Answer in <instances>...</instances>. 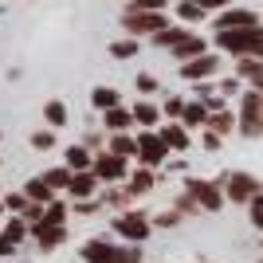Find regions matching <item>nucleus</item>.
I'll return each mask as SVG.
<instances>
[{"mask_svg":"<svg viewBox=\"0 0 263 263\" xmlns=\"http://www.w3.org/2000/svg\"><path fill=\"white\" fill-rule=\"evenodd\" d=\"M216 47L236 55V59H263V24L259 28H236V32H216Z\"/></svg>","mask_w":263,"mask_h":263,"instance_id":"1","label":"nucleus"},{"mask_svg":"<svg viewBox=\"0 0 263 263\" xmlns=\"http://www.w3.org/2000/svg\"><path fill=\"white\" fill-rule=\"evenodd\" d=\"M240 134L243 138L263 134V90H248L240 99Z\"/></svg>","mask_w":263,"mask_h":263,"instance_id":"2","label":"nucleus"},{"mask_svg":"<svg viewBox=\"0 0 263 263\" xmlns=\"http://www.w3.org/2000/svg\"><path fill=\"white\" fill-rule=\"evenodd\" d=\"M122 24H126V32H165V16L161 12H138V8H126V16H122Z\"/></svg>","mask_w":263,"mask_h":263,"instance_id":"3","label":"nucleus"},{"mask_svg":"<svg viewBox=\"0 0 263 263\" xmlns=\"http://www.w3.org/2000/svg\"><path fill=\"white\" fill-rule=\"evenodd\" d=\"M83 259H90V263H138V252H118V248L95 240L83 248Z\"/></svg>","mask_w":263,"mask_h":263,"instance_id":"4","label":"nucleus"},{"mask_svg":"<svg viewBox=\"0 0 263 263\" xmlns=\"http://www.w3.org/2000/svg\"><path fill=\"white\" fill-rule=\"evenodd\" d=\"M236 28H259V16L252 8H224L216 16V32H236Z\"/></svg>","mask_w":263,"mask_h":263,"instance_id":"5","label":"nucleus"},{"mask_svg":"<svg viewBox=\"0 0 263 263\" xmlns=\"http://www.w3.org/2000/svg\"><path fill=\"white\" fill-rule=\"evenodd\" d=\"M224 193H228L232 200H255L263 189H259V181H255L252 173H232L228 185H224Z\"/></svg>","mask_w":263,"mask_h":263,"instance_id":"6","label":"nucleus"},{"mask_svg":"<svg viewBox=\"0 0 263 263\" xmlns=\"http://www.w3.org/2000/svg\"><path fill=\"white\" fill-rule=\"evenodd\" d=\"M216 71H220V59H216V55H200V59H193V63H181V75L193 79V83L216 75Z\"/></svg>","mask_w":263,"mask_h":263,"instance_id":"7","label":"nucleus"},{"mask_svg":"<svg viewBox=\"0 0 263 263\" xmlns=\"http://www.w3.org/2000/svg\"><path fill=\"white\" fill-rule=\"evenodd\" d=\"M189 197H197L200 204H204V209H212V212L224 204V197H220V189L212 185V181H189Z\"/></svg>","mask_w":263,"mask_h":263,"instance_id":"8","label":"nucleus"},{"mask_svg":"<svg viewBox=\"0 0 263 263\" xmlns=\"http://www.w3.org/2000/svg\"><path fill=\"white\" fill-rule=\"evenodd\" d=\"M173 55L181 59V63H193V59H200V55H209V51H204V40H200V35H193V32H189L185 40H181V44L173 47Z\"/></svg>","mask_w":263,"mask_h":263,"instance_id":"9","label":"nucleus"},{"mask_svg":"<svg viewBox=\"0 0 263 263\" xmlns=\"http://www.w3.org/2000/svg\"><path fill=\"white\" fill-rule=\"evenodd\" d=\"M236 75L248 79L252 90H263V59H240V63H236Z\"/></svg>","mask_w":263,"mask_h":263,"instance_id":"10","label":"nucleus"},{"mask_svg":"<svg viewBox=\"0 0 263 263\" xmlns=\"http://www.w3.org/2000/svg\"><path fill=\"white\" fill-rule=\"evenodd\" d=\"M138 149H142V157L149 165H157V161H161V154H165V142H161V138H154V134H142V138H138Z\"/></svg>","mask_w":263,"mask_h":263,"instance_id":"11","label":"nucleus"},{"mask_svg":"<svg viewBox=\"0 0 263 263\" xmlns=\"http://www.w3.org/2000/svg\"><path fill=\"white\" fill-rule=\"evenodd\" d=\"M95 173H99V177H106V181H114V177H122V173H126V165H122V157L118 154H102L99 157V161H95Z\"/></svg>","mask_w":263,"mask_h":263,"instance_id":"12","label":"nucleus"},{"mask_svg":"<svg viewBox=\"0 0 263 263\" xmlns=\"http://www.w3.org/2000/svg\"><path fill=\"white\" fill-rule=\"evenodd\" d=\"M118 232L122 236H130V240H145V216H122L118 220Z\"/></svg>","mask_w":263,"mask_h":263,"instance_id":"13","label":"nucleus"},{"mask_svg":"<svg viewBox=\"0 0 263 263\" xmlns=\"http://www.w3.org/2000/svg\"><path fill=\"white\" fill-rule=\"evenodd\" d=\"M204 4H200V0H181V4H177V16H181V20L185 24H197V20H204Z\"/></svg>","mask_w":263,"mask_h":263,"instance_id":"14","label":"nucleus"},{"mask_svg":"<svg viewBox=\"0 0 263 263\" xmlns=\"http://www.w3.org/2000/svg\"><path fill=\"white\" fill-rule=\"evenodd\" d=\"M209 126H212V134H228L232 126H240V118H232L228 110H216V114H209Z\"/></svg>","mask_w":263,"mask_h":263,"instance_id":"15","label":"nucleus"},{"mask_svg":"<svg viewBox=\"0 0 263 263\" xmlns=\"http://www.w3.org/2000/svg\"><path fill=\"white\" fill-rule=\"evenodd\" d=\"M90 99H95V106H99V110H114V106H118V90H114V87H99Z\"/></svg>","mask_w":263,"mask_h":263,"instance_id":"16","label":"nucleus"},{"mask_svg":"<svg viewBox=\"0 0 263 263\" xmlns=\"http://www.w3.org/2000/svg\"><path fill=\"white\" fill-rule=\"evenodd\" d=\"M185 35H189L185 28H165V32H157L154 40H157V44H161V47H169V51H173V47L181 44V40H185Z\"/></svg>","mask_w":263,"mask_h":263,"instance_id":"17","label":"nucleus"},{"mask_svg":"<svg viewBox=\"0 0 263 263\" xmlns=\"http://www.w3.org/2000/svg\"><path fill=\"white\" fill-rule=\"evenodd\" d=\"M204 122H209V106L189 102V106H185V126H204Z\"/></svg>","mask_w":263,"mask_h":263,"instance_id":"18","label":"nucleus"},{"mask_svg":"<svg viewBox=\"0 0 263 263\" xmlns=\"http://www.w3.org/2000/svg\"><path fill=\"white\" fill-rule=\"evenodd\" d=\"M161 142H165V145H177V149H185V145H189V134L181 130V126H169V130L161 134Z\"/></svg>","mask_w":263,"mask_h":263,"instance_id":"19","label":"nucleus"},{"mask_svg":"<svg viewBox=\"0 0 263 263\" xmlns=\"http://www.w3.org/2000/svg\"><path fill=\"white\" fill-rule=\"evenodd\" d=\"M67 165H71V169H87L90 165L87 149H83V145H71V149H67Z\"/></svg>","mask_w":263,"mask_h":263,"instance_id":"20","label":"nucleus"},{"mask_svg":"<svg viewBox=\"0 0 263 263\" xmlns=\"http://www.w3.org/2000/svg\"><path fill=\"white\" fill-rule=\"evenodd\" d=\"M134 122H142V126H154V122H157V110L149 106V102H138V106H134Z\"/></svg>","mask_w":263,"mask_h":263,"instance_id":"21","label":"nucleus"},{"mask_svg":"<svg viewBox=\"0 0 263 263\" xmlns=\"http://www.w3.org/2000/svg\"><path fill=\"white\" fill-rule=\"evenodd\" d=\"M130 118H134V114H126V110H118V106L106 110V126H110V130H122V126H130Z\"/></svg>","mask_w":263,"mask_h":263,"instance_id":"22","label":"nucleus"},{"mask_svg":"<svg viewBox=\"0 0 263 263\" xmlns=\"http://www.w3.org/2000/svg\"><path fill=\"white\" fill-rule=\"evenodd\" d=\"M90 189H95V177H90V173H79V177H71V193H79V197H87Z\"/></svg>","mask_w":263,"mask_h":263,"instance_id":"23","label":"nucleus"},{"mask_svg":"<svg viewBox=\"0 0 263 263\" xmlns=\"http://www.w3.org/2000/svg\"><path fill=\"white\" fill-rule=\"evenodd\" d=\"M28 197L47 204V200H51V185H47V181H32V185H28Z\"/></svg>","mask_w":263,"mask_h":263,"instance_id":"24","label":"nucleus"},{"mask_svg":"<svg viewBox=\"0 0 263 263\" xmlns=\"http://www.w3.org/2000/svg\"><path fill=\"white\" fill-rule=\"evenodd\" d=\"M35 232H40V243H44V248H55V243L63 240V228H44V224H40Z\"/></svg>","mask_w":263,"mask_h":263,"instance_id":"25","label":"nucleus"},{"mask_svg":"<svg viewBox=\"0 0 263 263\" xmlns=\"http://www.w3.org/2000/svg\"><path fill=\"white\" fill-rule=\"evenodd\" d=\"M110 55H118V59H130V55H138V40H122V44L110 47Z\"/></svg>","mask_w":263,"mask_h":263,"instance_id":"26","label":"nucleus"},{"mask_svg":"<svg viewBox=\"0 0 263 263\" xmlns=\"http://www.w3.org/2000/svg\"><path fill=\"white\" fill-rule=\"evenodd\" d=\"M47 122H51V126H63V122H67L63 102H47Z\"/></svg>","mask_w":263,"mask_h":263,"instance_id":"27","label":"nucleus"},{"mask_svg":"<svg viewBox=\"0 0 263 263\" xmlns=\"http://www.w3.org/2000/svg\"><path fill=\"white\" fill-rule=\"evenodd\" d=\"M134 149H138V142H130V138H114V154H118V157L134 154Z\"/></svg>","mask_w":263,"mask_h":263,"instance_id":"28","label":"nucleus"},{"mask_svg":"<svg viewBox=\"0 0 263 263\" xmlns=\"http://www.w3.org/2000/svg\"><path fill=\"white\" fill-rule=\"evenodd\" d=\"M252 224H255V228H263V193L252 200Z\"/></svg>","mask_w":263,"mask_h":263,"instance_id":"29","label":"nucleus"},{"mask_svg":"<svg viewBox=\"0 0 263 263\" xmlns=\"http://www.w3.org/2000/svg\"><path fill=\"white\" fill-rule=\"evenodd\" d=\"M130 8H138V12H161L165 0H138V4H130Z\"/></svg>","mask_w":263,"mask_h":263,"instance_id":"30","label":"nucleus"},{"mask_svg":"<svg viewBox=\"0 0 263 263\" xmlns=\"http://www.w3.org/2000/svg\"><path fill=\"white\" fill-rule=\"evenodd\" d=\"M236 90H240V79H224L220 83V95H236Z\"/></svg>","mask_w":263,"mask_h":263,"instance_id":"31","label":"nucleus"},{"mask_svg":"<svg viewBox=\"0 0 263 263\" xmlns=\"http://www.w3.org/2000/svg\"><path fill=\"white\" fill-rule=\"evenodd\" d=\"M165 114H185V102H181V99H169V102H165Z\"/></svg>","mask_w":263,"mask_h":263,"instance_id":"32","label":"nucleus"},{"mask_svg":"<svg viewBox=\"0 0 263 263\" xmlns=\"http://www.w3.org/2000/svg\"><path fill=\"white\" fill-rule=\"evenodd\" d=\"M32 145H35V149H47V145H51V134H35Z\"/></svg>","mask_w":263,"mask_h":263,"instance_id":"33","label":"nucleus"},{"mask_svg":"<svg viewBox=\"0 0 263 263\" xmlns=\"http://www.w3.org/2000/svg\"><path fill=\"white\" fill-rule=\"evenodd\" d=\"M47 185H71V177H67V173H51V177H47Z\"/></svg>","mask_w":263,"mask_h":263,"instance_id":"34","label":"nucleus"},{"mask_svg":"<svg viewBox=\"0 0 263 263\" xmlns=\"http://www.w3.org/2000/svg\"><path fill=\"white\" fill-rule=\"evenodd\" d=\"M12 248H16V240H12V236H0V255H8Z\"/></svg>","mask_w":263,"mask_h":263,"instance_id":"35","label":"nucleus"},{"mask_svg":"<svg viewBox=\"0 0 263 263\" xmlns=\"http://www.w3.org/2000/svg\"><path fill=\"white\" fill-rule=\"evenodd\" d=\"M138 189H149V173H138V177H134V193H138Z\"/></svg>","mask_w":263,"mask_h":263,"instance_id":"36","label":"nucleus"},{"mask_svg":"<svg viewBox=\"0 0 263 263\" xmlns=\"http://www.w3.org/2000/svg\"><path fill=\"white\" fill-rule=\"evenodd\" d=\"M154 87H157V83L149 75H138V90H154Z\"/></svg>","mask_w":263,"mask_h":263,"instance_id":"37","label":"nucleus"},{"mask_svg":"<svg viewBox=\"0 0 263 263\" xmlns=\"http://www.w3.org/2000/svg\"><path fill=\"white\" fill-rule=\"evenodd\" d=\"M200 4H204V8H228L232 0H200Z\"/></svg>","mask_w":263,"mask_h":263,"instance_id":"38","label":"nucleus"},{"mask_svg":"<svg viewBox=\"0 0 263 263\" xmlns=\"http://www.w3.org/2000/svg\"><path fill=\"white\" fill-rule=\"evenodd\" d=\"M130 4H138V0H130Z\"/></svg>","mask_w":263,"mask_h":263,"instance_id":"39","label":"nucleus"}]
</instances>
